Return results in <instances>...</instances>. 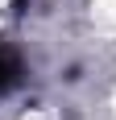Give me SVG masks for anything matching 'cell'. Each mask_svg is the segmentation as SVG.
<instances>
[{
	"label": "cell",
	"instance_id": "1",
	"mask_svg": "<svg viewBox=\"0 0 116 120\" xmlns=\"http://www.w3.org/2000/svg\"><path fill=\"white\" fill-rule=\"evenodd\" d=\"M12 79H17V62H12V54L0 50V87H8Z\"/></svg>",
	"mask_w": 116,
	"mask_h": 120
}]
</instances>
